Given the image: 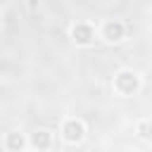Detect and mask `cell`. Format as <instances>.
Segmentation results:
<instances>
[{"instance_id": "cell-1", "label": "cell", "mask_w": 152, "mask_h": 152, "mask_svg": "<svg viewBox=\"0 0 152 152\" xmlns=\"http://www.w3.org/2000/svg\"><path fill=\"white\" fill-rule=\"evenodd\" d=\"M112 86H114V90L119 95H133L140 88V76L135 71H131V69H124V71H119L114 76V83Z\"/></svg>"}, {"instance_id": "cell-2", "label": "cell", "mask_w": 152, "mask_h": 152, "mask_svg": "<svg viewBox=\"0 0 152 152\" xmlns=\"http://www.w3.org/2000/svg\"><path fill=\"white\" fill-rule=\"evenodd\" d=\"M62 138H64V142H69V145H76V142H81L83 138H86V124L81 121V119H76V116H69V119H64L62 121Z\"/></svg>"}, {"instance_id": "cell-3", "label": "cell", "mask_w": 152, "mask_h": 152, "mask_svg": "<svg viewBox=\"0 0 152 152\" xmlns=\"http://www.w3.org/2000/svg\"><path fill=\"white\" fill-rule=\"evenodd\" d=\"M100 36H102L107 43H119V40H124V36H126V24L119 21V19H107V21L102 24V28H100Z\"/></svg>"}, {"instance_id": "cell-4", "label": "cell", "mask_w": 152, "mask_h": 152, "mask_svg": "<svg viewBox=\"0 0 152 152\" xmlns=\"http://www.w3.org/2000/svg\"><path fill=\"white\" fill-rule=\"evenodd\" d=\"M71 38H74V43L76 45H90L93 40H95V28L90 26V24H74L71 26Z\"/></svg>"}, {"instance_id": "cell-5", "label": "cell", "mask_w": 152, "mask_h": 152, "mask_svg": "<svg viewBox=\"0 0 152 152\" xmlns=\"http://www.w3.org/2000/svg\"><path fill=\"white\" fill-rule=\"evenodd\" d=\"M36 150H48L50 145H52V133L48 131V128H38L33 135H31V140H28Z\"/></svg>"}, {"instance_id": "cell-6", "label": "cell", "mask_w": 152, "mask_h": 152, "mask_svg": "<svg viewBox=\"0 0 152 152\" xmlns=\"http://www.w3.org/2000/svg\"><path fill=\"white\" fill-rule=\"evenodd\" d=\"M5 147H7L10 152H21V150L26 147V138H24L19 131H10L7 138H5Z\"/></svg>"}, {"instance_id": "cell-7", "label": "cell", "mask_w": 152, "mask_h": 152, "mask_svg": "<svg viewBox=\"0 0 152 152\" xmlns=\"http://www.w3.org/2000/svg\"><path fill=\"white\" fill-rule=\"evenodd\" d=\"M135 133H138V138H142V140H152V121H147V119L138 121V124H135Z\"/></svg>"}, {"instance_id": "cell-8", "label": "cell", "mask_w": 152, "mask_h": 152, "mask_svg": "<svg viewBox=\"0 0 152 152\" xmlns=\"http://www.w3.org/2000/svg\"><path fill=\"white\" fill-rule=\"evenodd\" d=\"M36 5H38V0H28V10H31V12L36 10Z\"/></svg>"}, {"instance_id": "cell-9", "label": "cell", "mask_w": 152, "mask_h": 152, "mask_svg": "<svg viewBox=\"0 0 152 152\" xmlns=\"http://www.w3.org/2000/svg\"><path fill=\"white\" fill-rule=\"evenodd\" d=\"M0 21H2V14H0Z\"/></svg>"}]
</instances>
